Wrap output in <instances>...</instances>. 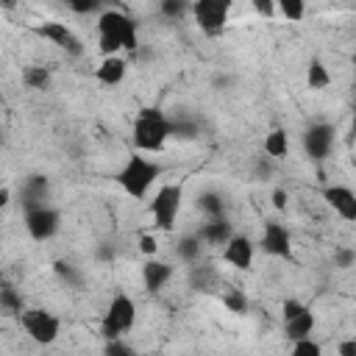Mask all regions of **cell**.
<instances>
[{"mask_svg":"<svg viewBox=\"0 0 356 356\" xmlns=\"http://www.w3.org/2000/svg\"><path fill=\"white\" fill-rule=\"evenodd\" d=\"M139 250H142L145 256H156V253H159V239H156V234H142V236H139Z\"/></svg>","mask_w":356,"mask_h":356,"instance_id":"31","label":"cell"},{"mask_svg":"<svg viewBox=\"0 0 356 356\" xmlns=\"http://www.w3.org/2000/svg\"><path fill=\"white\" fill-rule=\"evenodd\" d=\"M200 250H203V242L197 239V234H184V236H178V242H175V253H178V259L186 261V264H195V261L200 259Z\"/></svg>","mask_w":356,"mask_h":356,"instance_id":"21","label":"cell"},{"mask_svg":"<svg viewBox=\"0 0 356 356\" xmlns=\"http://www.w3.org/2000/svg\"><path fill=\"white\" fill-rule=\"evenodd\" d=\"M161 172H164V167H161L159 161H153V159H147V156H142V153L136 150V153H131V156L125 159V164L117 170L114 181H117V186H120L128 197L142 200V197H147V192L153 189V184L161 178Z\"/></svg>","mask_w":356,"mask_h":356,"instance_id":"2","label":"cell"},{"mask_svg":"<svg viewBox=\"0 0 356 356\" xmlns=\"http://www.w3.org/2000/svg\"><path fill=\"white\" fill-rule=\"evenodd\" d=\"M195 234H197V239L203 242V248H206V245H211V248H222L225 239L234 234V225L228 222L225 214H220V217H209Z\"/></svg>","mask_w":356,"mask_h":356,"instance_id":"16","label":"cell"},{"mask_svg":"<svg viewBox=\"0 0 356 356\" xmlns=\"http://www.w3.org/2000/svg\"><path fill=\"white\" fill-rule=\"evenodd\" d=\"M281 317H284V334L286 339H300V337H312L314 331V314L306 303L295 300V298H286L284 306H281Z\"/></svg>","mask_w":356,"mask_h":356,"instance_id":"8","label":"cell"},{"mask_svg":"<svg viewBox=\"0 0 356 356\" xmlns=\"http://www.w3.org/2000/svg\"><path fill=\"white\" fill-rule=\"evenodd\" d=\"M275 11H281L289 22H300L306 17V0H275Z\"/></svg>","mask_w":356,"mask_h":356,"instance_id":"26","label":"cell"},{"mask_svg":"<svg viewBox=\"0 0 356 356\" xmlns=\"http://www.w3.org/2000/svg\"><path fill=\"white\" fill-rule=\"evenodd\" d=\"M337 350H339V356H356V339H348V342H342Z\"/></svg>","mask_w":356,"mask_h":356,"instance_id":"35","label":"cell"},{"mask_svg":"<svg viewBox=\"0 0 356 356\" xmlns=\"http://www.w3.org/2000/svg\"><path fill=\"white\" fill-rule=\"evenodd\" d=\"M139 47V31L134 17L120 8H106L97 17V50L103 56H114L120 50L134 53Z\"/></svg>","mask_w":356,"mask_h":356,"instance_id":"1","label":"cell"},{"mask_svg":"<svg viewBox=\"0 0 356 356\" xmlns=\"http://www.w3.org/2000/svg\"><path fill=\"white\" fill-rule=\"evenodd\" d=\"M334 139H337V131L331 122H312L303 131V150L312 161H323V159H328Z\"/></svg>","mask_w":356,"mask_h":356,"instance_id":"10","label":"cell"},{"mask_svg":"<svg viewBox=\"0 0 356 356\" xmlns=\"http://www.w3.org/2000/svg\"><path fill=\"white\" fill-rule=\"evenodd\" d=\"M103 3H106V0H67L70 11H75V14H95Z\"/></svg>","mask_w":356,"mask_h":356,"instance_id":"29","label":"cell"},{"mask_svg":"<svg viewBox=\"0 0 356 356\" xmlns=\"http://www.w3.org/2000/svg\"><path fill=\"white\" fill-rule=\"evenodd\" d=\"M22 83L28 89H47L50 86V70L39 67V64H31V67L22 70Z\"/></svg>","mask_w":356,"mask_h":356,"instance_id":"24","label":"cell"},{"mask_svg":"<svg viewBox=\"0 0 356 356\" xmlns=\"http://www.w3.org/2000/svg\"><path fill=\"white\" fill-rule=\"evenodd\" d=\"M286 200H289V195H286V189H273V206L281 211V209H286Z\"/></svg>","mask_w":356,"mask_h":356,"instance_id":"34","label":"cell"},{"mask_svg":"<svg viewBox=\"0 0 356 356\" xmlns=\"http://www.w3.org/2000/svg\"><path fill=\"white\" fill-rule=\"evenodd\" d=\"M22 309H25L22 295H19L14 286L0 284V312H3V314H17V317H19Z\"/></svg>","mask_w":356,"mask_h":356,"instance_id":"23","label":"cell"},{"mask_svg":"<svg viewBox=\"0 0 356 356\" xmlns=\"http://www.w3.org/2000/svg\"><path fill=\"white\" fill-rule=\"evenodd\" d=\"M286 153H289V134L284 128H273L264 136V156L281 161V159H286Z\"/></svg>","mask_w":356,"mask_h":356,"instance_id":"19","label":"cell"},{"mask_svg":"<svg viewBox=\"0 0 356 356\" xmlns=\"http://www.w3.org/2000/svg\"><path fill=\"white\" fill-rule=\"evenodd\" d=\"M33 33L42 36V39H47L50 44L61 47V50L70 53V56H81V53H83V42L75 36V31H72L67 22H56V19H50V22L36 25Z\"/></svg>","mask_w":356,"mask_h":356,"instance_id":"11","label":"cell"},{"mask_svg":"<svg viewBox=\"0 0 356 356\" xmlns=\"http://www.w3.org/2000/svg\"><path fill=\"white\" fill-rule=\"evenodd\" d=\"M184 203V186L181 184H161L150 200V214L159 231H172L178 211Z\"/></svg>","mask_w":356,"mask_h":356,"instance_id":"4","label":"cell"},{"mask_svg":"<svg viewBox=\"0 0 356 356\" xmlns=\"http://www.w3.org/2000/svg\"><path fill=\"white\" fill-rule=\"evenodd\" d=\"M253 256H256V245L245 234H231L225 239V245H222V261L231 264L234 270H250L253 267Z\"/></svg>","mask_w":356,"mask_h":356,"instance_id":"13","label":"cell"},{"mask_svg":"<svg viewBox=\"0 0 356 356\" xmlns=\"http://www.w3.org/2000/svg\"><path fill=\"white\" fill-rule=\"evenodd\" d=\"M234 0H192L189 14L195 17V25L206 33V36H220L228 25Z\"/></svg>","mask_w":356,"mask_h":356,"instance_id":"7","label":"cell"},{"mask_svg":"<svg viewBox=\"0 0 356 356\" xmlns=\"http://www.w3.org/2000/svg\"><path fill=\"white\" fill-rule=\"evenodd\" d=\"M323 197L325 203L345 220V222H353L356 220V192L345 184H331L323 189Z\"/></svg>","mask_w":356,"mask_h":356,"instance_id":"14","label":"cell"},{"mask_svg":"<svg viewBox=\"0 0 356 356\" xmlns=\"http://www.w3.org/2000/svg\"><path fill=\"white\" fill-rule=\"evenodd\" d=\"M131 136H134V147L139 153H159L167 145V139L172 136V122L167 120V114L161 108L145 106L134 117Z\"/></svg>","mask_w":356,"mask_h":356,"instance_id":"3","label":"cell"},{"mask_svg":"<svg viewBox=\"0 0 356 356\" xmlns=\"http://www.w3.org/2000/svg\"><path fill=\"white\" fill-rule=\"evenodd\" d=\"M197 209H200L206 217H220V214H225V200H222V195L206 189V192L197 195Z\"/></svg>","mask_w":356,"mask_h":356,"instance_id":"22","label":"cell"},{"mask_svg":"<svg viewBox=\"0 0 356 356\" xmlns=\"http://www.w3.org/2000/svg\"><path fill=\"white\" fill-rule=\"evenodd\" d=\"M292 353H295V356H320L323 348H320V342H314L312 337H300V339H292Z\"/></svg>","mask_w":356,"mask_h":356,"instance_id":"28","label":"cell"},{"mask_svg":"<svg viewBox=\"0 0 356 356\" xmlns=\"http://www.w3.org/2000/svg\"><path fill=\"white\" fill-rule=\"evenodd\" d=\"M125 72H128V61H125L120 53L103 56V61L95 67V78H97V83H103V86H117V83H122Z\"/></svg>","mask_w":356,"mask_h":356,"instance_id":"17","label":"cell"},{"mask_svg":"<svg viewBox=\"0 0 356 356\" xmlns=\"http://www.w3.org/2000/svg\"><path fill=\"white\" fill-rule=\"evenodd\" d=\"M19 325L22 331L36 342V345H53L58 339V331H61V320L47 312V309H39V306H31V309H22L19 312Z\"/></svg>","mask_w":356,"mask_h":356,"instance_id":"6","label":"cell"},{"mask_svg":"<svg viewBox=\"0 0 356 356\" xmlns=\"http://www.w3.org/2000/svg\"><path fill=\"white\" fill-rule=\"evenodd\" d=\"M189 8H192V0H161L159 3V14L167 19H181L189 14Z\"/></svg>","mask_w":356,"mask_h":356,"instance_id":"25","label":"cell"},{"mask_svg":"<svg viewBox=\"0 0 356 356\" xmlns=\"http://www.w3.org/2000/svg\"><path fill=\"white\" fill-rule=\"evenodd\" d=\"M337 261H339V267H350V261H353V250H339V253H337Z\"/></svg>","mask_w":356,"mask_h":356,"instance_id":"36","label":"cell"},{"mask_svg":"<svg viewBox=\"0 0 356 356\" xmlns=\"http://www.w3.org/2000/svg\"><path fill=\"white\" fill-rule=\"evenodd\" d=\"M136 323V303L125 295V292H117L103 314V323H100V334L106 339H117V337H125Z\"/></svg>","mask_w":356,"mask_h":356,"instance_id":"5","label":"cell"},{"mask_svg":"<svg viewBox=\"0 0 356 356\" xmlns=\"http://www.w3.org/2000/svg\"><path fill=\"white\" fill-rule=\"evenodd\" d=\"M0 284H3V270H0Z\"/></svg>","mask_w":356,"mask_h":356,"instance_id":"38","label":"cell"},{"mask_svg":"<svg viewBox=\"0 0 356 356\" xmlns=\"http://www.w3.org/2000/svg\"><path fill=\"white\" fill-rule=\"evenodd\" d=\"M259 248L267 253V256H275V259H289L292 256V236H289V228L284 222H264L261 228V239H259Z\"/></svg>","mask_w":356,"mask_h":356,"instance_id":"12","label":"cell"},{"mask_svg":"<svg viewBox=\"0 0 356 356\" xmlns=\"http://www.w3.org/2000/svg\"><path fill=\"white\" fill-rule=\"evenodd\" d=\"M175 267L170 261H161L156 256H147V261L142 264V284L147 292H161L167 286V281L172 278Z\"/></svg>","mask_w":356,"mask_h":356,"instance_id":"15","label":"cell"},{"mask_svg":"<svg viewBox=\"0 0 356 356\" xmlns=\"http://www.w3.org/2000/svg\"><path fill=\"white\" fill-rule=\"evenodd\" d=\"M8 203H11V189L0 184V211H3V209H6Z\"/></svg>","mask_w":356,"mask_h":356,"instance_id":"37","label":"cell"},{"mask_svg":"<svg viewBox=\"0 0 356 356\" xmlns=\"http://www.w3.org/2000/svg\"><path fill=\"white\" fill-rule=\"evenodd\" d=\"M53 270L67 281V284H72V286H81V275L75 273V267L72 264H67V261H56L53 264Z\"/></svg>","mask_w":356,"mask_h":356,"instance_id":"30","label":"cell"},{"mask_svg":"<svg viewBox=\"0 0 356 356\" xmlns=\"http://www.w3.org/2000/svg\"><path fill=\"white\" fill-rule=\"evenodd\" d=\"M47 192H50V181L44 175H28L22 181V203H25V209L47 203Z\"/></svg>","mask_w":356,"mask_h":356,"instance_id":"18","label":"cell"},{"mask_svg":"<svg viewBox=\"0 0 356 356\" xmlns=\"http://www.w3.org/2000/svg\"><path fill=\"white\" fill-rule=\"evenodd\" d=\"M222 303H225V309L234 312V314H245V312H248V298H245L242 289H228V292H222Z\"/></svg>","mask_w":356,"mask_h":356,"instance_id":"27","label":"cell"},{"mask_svg":"<svg viewBox=\"0 0 356 356\" xmlns=\"http://www.w3.org/2000/svg\"><path fill=\"white\" fill-rule=\"evenodd\" d=\"M250 6H253V11H256L259 17H264V19H270V17L275 14V0H250Z\"/></svg>","mask_w":356,"mask_h":356,"instance_id":"32","label":"cell"},{"mask_svg":"<svg viewBox=\"0 0 356 356\" xmlns=\"http://www.w3.org/2000/svg\"><path fill=\"white\" fill-rule=\"evenodd\" d=\"M106 353L108 356H131V348L122 345L120 337H117V339H106Z\"/></svg>","mask_w":356,"mask_h":356,"instance_id":"33","label":"cell"},{"mask_svg":"<svg viewBox=\"0 0 356 356\" xmlns=\"http://www.w3.org/2000/svg\"><path fill=\"white\" fill-rule=\"evenodd\" d=\"M58 225H61V217H58V211L53 206L42 203V206L25 209V231L31 234V239L44 242L58 231Z\"/></svg>","mask_w":356,"mask_h":356,"instance_id":"9","label":"cell"},{"mask_svg":"<svg viewBox=\"0 0 356 356\" xmlns=\"http://www.w3.org/2000/svg\"><path fill=\"white\" fill-rule=\"evenodd\" d=\"M306 86L314 89V92L331 86V72H328V67L320 58H312L309 61V67H306Z\"/></svg>","mask_w":356,"mask_h":356,"instance_id":"20","label":"cell"}]
</instances>
